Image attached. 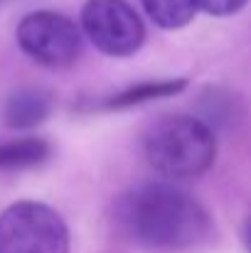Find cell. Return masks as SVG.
Wrapping results in <instances>:
<instances>
[{"label": "cell", "instance_id": "obj_1", "mask_svg": "<svg viewBox=\"0 0 251 253\" xmlns=\"http://www.w3.org/2000/svg\"><path fill=\"white\" fill-rule=\"evenodd\" d=\"M123 231L146 249L182 251L202 244L212 231L204 207L187 192L170 184H143L116 202Z\"/></svg>", "mask_w": 251, "mask_h": 253}, {"label": "cell", "instance_id": "obj_2", "mask_svg": "<svg viewBox=\"0 0 251 253\" xmlns=\"http://www.w3.org/2000/svg\"><path fill=\"white\" fill-rule=\"evenodd\" d=\"M148 165L170 179H192L212 168L217 140L212 128L195 116H163L143 135Z\"/></svg>", "mask_w": 251, "mask_h": 253}, {"label": "cell", "instance_id": "obj_3", "mask_svg": "<svg viewBox=\"0 0 251 253\" xmlns=\"http://www.w3.org/2000/svg\"><path fill=\"white\" fill-rule=\"evenodd\" d=\"M69 229L42 202H17L0 214V253H67Z\"/></svg>", "mask_w": 251, "mask_h": 253}, {"label": "cell", "instance_id": "obj_4", "mask_svg": "<svg viewBox=\"0 0 251 253\" xmlns=\"http://www.w3.org/2000/svg\"><path fill=\"white\" fill-rule=\"evenodd\" d=\"M17 42L27 57L52 69H64L82 54L79 27L67 15L52 10H37L22 17L17 25Z\"/></svg>", "mask_w": 251, "mask_h": 253}, {"label": "cell", "instance_id": "obj_5", "mask_svg": "<svg viewBox=\"0 0 251 253\" xmlns=\"http://www.w3.org/2000/svg\"><path fill=\"white\" fill-rule=\"evenodd\" d=\"M82 27L91 44L108 57H131L146 40V27L126 0H89Z\"/></svg>", "mask_w": 251, "mask_h": 253}, {"label": "cell", "instance_id": "obj_6", "mask_svg": "<svg viewBox=\"0 0 251 253\" xmlns=\"http://www.w3.org/2000/svg\"><path fill=\"white\" fill-rule=\"evenodd\" d=\"M50 108H52V101L45 91L22 88L10 96V101L5 106V121L10 128L27 130V128L40 126L50 116Z\"/></svg>", "mask_w": 251, "mask_h": 253}, {"label": "cell", "instance_id": "obj_7", "mask_svg": "<svg viewBox=\"0 0 251 253\" xmlns=\"http://www.w3.org/2000/svg\"><path fill=\"white\" fill-rule=\"evenodd\" d=\"M50 145L42 138H20L0 145V169H20L47 160Z\"/></svg>", "mask_w": 251, "mask_h": 253}, {"label": "cell", "instance_id": "obj_8", "mask_svg": "<svg viewBox=\"0 0 251 253\" xmlns=\"http://www.w3.org/2000/svg\"><path fill=\"white\" fill-rule=\"evenodd\" d=\"M141 2L151 15V20L165 30L185 27L197 12L195 0H141Z\"/></svg>", "mask_w": 251, "mask_h": 253}, {"label": "cell", "instance_id": "obj_9", "mask_svg": "<svg viewBox=\"0 0 251 253\" xmlns=\"http://www.w3.org/2000/svg\"><path fill=\"white\" fill-rule=\"evenodd\" d=\"M187 86L185 79H170V82H151V84H141L133 88L121 91L118 96L108 98V108H128L136 103H146V101H155V98H165V96H175Z\"/></svg>", "mask_w": 251, "mask_h": 253}, {"label": "cell", "instance_id": "obj_10", "mask_svg": "<svg viewBox=\"0 0 251 253\" xmlns=\"http://www.w3.org/2000/svg\"><path fill=\"white\" fill-rule=\"evenodd\" d=\"M195 2H197V10H204L217 17H227V15L239 12L249 0H195Z\"/></svg>", "mask_w": 251, "mask_h": 253}, {"label": "cell", "instance_id": "obj_11", "mask_svg": "<svg viewBox=\"0 0 251 253\" xmlns=\"http://www.w3.org/2000/svg\"><path fill=\"white\" fill-rule=\"evenodd\" d=\"M244 246H247V251L251 253V219L244 224Z\"/></svg>", "mask_w": 251, "mask_h": 253}]
</instances>
